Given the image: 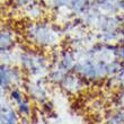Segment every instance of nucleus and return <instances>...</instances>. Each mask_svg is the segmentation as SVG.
Wrapping results in <instances>:
<instances>
[{
	"label": "nucleus",
	"instance_id": "1",
	"mask_svg": "<svg viewBox=\"0 0 124 124\" xmlns=\"http://www.w3.org/2000/svg\"><path fill=\"white\" fill-rule=\"evenodd\" d=\"M7 80H8V78H7V73H6V70L3 69H1V86L2 87H5V86L7 85Z\"/></svg>",
	"mask_w": 124,
	"mask_h": 124
},
{
	"label": "nucleus",
	"instance_id": "2",
	"mask_svg": "<svg viewBox=\"0 0 124 124\" xmlns=\"http://www.w3.org/2000/svg\"><path fill=\"white\" fill-rule=\"evenodd\" d=\"M123 55H124V53H123Z\"/></svg>",
	"mask_w": 124,
	"mask_h": 124
}]
</instances>
